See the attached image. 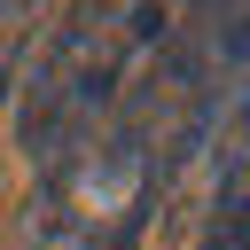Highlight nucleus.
<instances>
[{
  "instance_id": "1",
  "label": "nucleus",
  "mask_w": 250,
  "mask_h": 250,
  "mask_svg": "<svg viewBox=\"0 0 250 250\" xmlns=\"http://www.w3.org/2000/svg\"><path fill=\"white\" fill-rule=\"evenodd\" d=\"M203 250H250V141H234V164H227L219 211L203 227Z\"/></svg>"
}]
</instances>
